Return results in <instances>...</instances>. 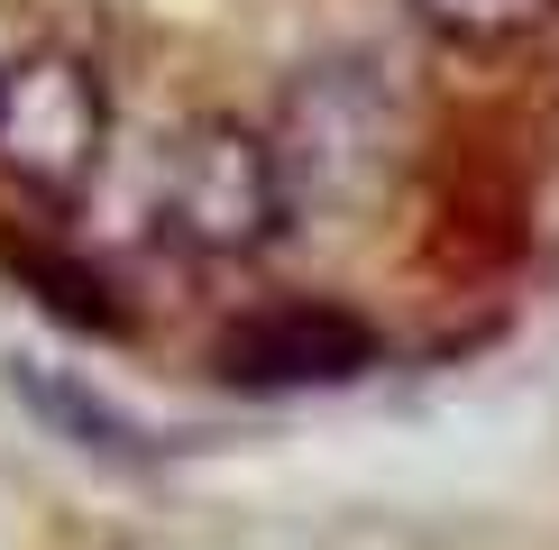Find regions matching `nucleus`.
<instances>
[{
  "label": "nucleus",
  "mask_w": 559,
  "mask_h": 550,
  "mask_svg": "<svg viewBox=\"0 0 559 550\" xmlns=\"http://www.w3.org/2000/svg\"><path fill=\"white\" fill-rule=\"evenodd\" d=\"M156 212L193 258H258L294 220V183H285L275 138L239 120H193L156 166Z\"/></svg>",
  "instance_id": "f257e3e1"
},
{
  "label": "nucleus",
  "mask_w": 559,
  "mask_h": 550,
  "mask_svg": "<svg viewBox=\"0 0 559 550\" xmlns=\"http://www.w3.org/2000/svg\"><path fill=\"white\" fill-rule=\"evenodd\" d=\"M110 138V101L92 83L83 56H19L0 64V166L37 193H74V183L102 166Z\"/></svg>",
  "instance_id": "f03ea898"
},
{
  "label": "nucleus",
  "mask_w": 559,
  "mask_h": 550,
  "mask_svg": "<svg viewBox=\"0 0 559 550\" xmlns=\"http://www.w3.org/2000/svg\"><path fill=\"white\" fill-rule=\"evenodd\" d=\"M377 367V331L340 303H266L221 339V376L248 395H302V385H348Z\"/></svg>",
  "instance_id": "7ed1b4c3"
},
{
  "label": "nucleus",
  "mask_w": 559,
  "mask_h": 550,
  "mask_svg": "<svg viewBox=\"0 0 559 550\" xmlns=\"http://www.w3.org/2000/svg\"><path fill=\"white\" fill-rule=\"evenodd\" d=\"M285 156V183L294 202L302 193H348V183L377 175L385 156V92L358 74V64H331V74H312L294 92V147Z\"/></svg>",
  "instance_id": "20e7f679"
},
{
  "label": "nucleus",
  "mask_w": 559,
  "mask_h": 550,
  "mask_svg": "<svg viewBox=\"0 0 559 550\" xmlns=\"http://www.w3.org/2000/svg\"><path fill=\"white\" fill-rule=\"evenodd\" d=\"M550 10L559 0H413V19L450 46H523L532 28H550Z\"/></svg>",
  "instance_id": "39448f33"
}]
</instances>
